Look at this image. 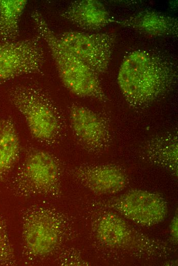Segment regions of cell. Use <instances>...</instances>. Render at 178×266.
Here are the masks:
<instances>
[{"label":"cell","mask_w":178,"mask_h":266,"mask_svg":"<svg viewBox=\"0 0 178 266\" xmlns=\"http://www.w3.org/2000/svg\"><path fill=\"white\" fill-rule=\"evenodd\" d=\"M175 69L166 59L145 50L130 53L123 59L117 81L126 101L141 108L167 93L176 80Z\"/></svg>","instance_id":"6da1fadb"},{"label":"cell","mask_w":178,"mask_h":266,"mask_svg":"<svg viewBox=\"0 0 178 266\" xmlns=\"http://www.w3.org/2000/svg\"><path fill=\"white\" fill-rule=\"evenodd\" d=\"M3 122V119H2L0 118V132L1 131V129H2V128Z\"/></svg>","instance_id":"d6986e66"},{"label":"cell","mask_w":178,"mask_h":266,"mask_svg":"<svg viewBox=\"0 0 178 266\" xmlns=\"http://www.w3.org/2000/svg\"><path fill=\"white\" fill-rule=\"evenodd\" d=\"M110 206L124 217L144 226L162 222L168 213L167 204L163 197L141 189L125 192L112 200Z\"/></svg>","instance_id":"ba28073f"},{"label":"cell","mask_w":178,"mask_h":266,"mask_svg":"<svg viewBox=\"0 0 178 266\" xmlns=\"http://www.w3.org/2000/svg\"><path fill=\"white\" fill-rule=\"evenodd\" d=\"M69 120L75 138L86 149L98 151L107 145L108 128L102 118L94 111L74 104L70 108Z\"/></svg>","instance_id":"9c48e42d"},{"label":"cell","mask_w":178,"mask_h":266,"mask_svg":"<svg viewBox=\"0 0 178 266\" xmlns=\"http://www.w3.org/2000/svg\"><path fill=\"white\" fill-rule=\"evenodd\" d=\"M40 37L0 42V83L40 72L44 53Z\"/></svg>","instance_id":"8992f818"},{"label":"cell","mask_w":178,"mask_h":266,"mask_svg":"<svg viewBox=\"0 0 178 266\" xmlns=\"http://www.w3.org/2000/svg\"><path fill=\"white\" fill-rule=\"evenodd\" d=\"M61 44L96 74L108 68L115 42V34L68 31L57 35Z\"/></svg>","instance_id":"52a82bcc"},{"label":"cell","mask_w":178,"mask_h":266,"mask_svg":"<svg viewBox=\"0 0 178 266\" xmlns=\"http://www.w3.org/2000/svg\"><path fill=\"white\" fill-rule=\"evenodd\" d=\"M15 255L5 223L0 217V265L14 264Z\"/></svg>","instance_id":"e0dca14e"},{"label":"cell","mask_w":178,"mask_h":266,"mask_svg":"<svg viewBox=\"0 0 178 266\" xmlns=\"http://www.w3.org/2000/svg\"><path fill=\"white\" fill-rule=\"evenodd\" d=\"M38 36L47 43L65 87L81 97L106 100L97 74L68 50L37 10L31 13Z\"/></svg>","instance_id":"3957f363"},{"label":"cell","mask_w":178,"mask_h":266,"mask_svg":"<svg viewBox=\"0 0 178 266\" xmlns=\"http://www.w3.org/2000/svg\"><path fill=\"white\" fill-rule=\"evenodd\" d=\"M8 97L23 116L33 138L47 145L59 141L64 130L63 119L44 88L34 83L20 84L10 89Z\"/></svg>","instance_id":"7a4b0ae2"},{"label":"cell","mask_w":178,"mask_h":266,"mask_svg":"<svg viewBox=\"0 0 178 266\" xmlns=\"http://www.w3.org/2000/svg\"><path fill=\"white\" fill-rule=\"evenodd\" d=\"M61 15L78 27L87 30L98 29L112 21L103 4L94 0L73 2Z\"/></svg>","instance_id":"8fae6325"},{"label":"cell","mask_w":178,"mask_h":266,"mask_svg":"<svg viewBox=\"0 0 178 266\" xmlns=\"http://www.w3.org/2000/svg\"><path fill=\"white\" fill-rule=\"evenodd\" d=\"M120 23L143 33L155 36L175 34L177 31L176 19L149 11L137 14Z\"/></svg>","instance_id":"5bb4252c"},{"label":"cell","mask_w":178,"mask_h":266,"mask_svg":"<svg viewBox=\"0 0 178 266\" xmlns=\"http://www.w3.org/2000/svg\"><path fill=\"white\" fill-rule=\"evenodd\" d=\"M20 153V142L13 120L3 119L0 132V182L8 176Z\"/></svg>","instance_id":"4fadbf2b"},{"label":"cell","mask_w":178,"mask_h":266,"mask_svg":"<svg viewBox=\"0 0 178 266\" xmlns=\"http://www.w3.org/2000/svg\"><path fill=\"white\" fill-rule=\"evenodd\" d=\"M60 164L51 153L32 149L26 154L15 175L12 189L20 197L54 196L60 188Z\"/></svg>","instance_id":"277c9868"},{"label":"cell","mask_w":178,"mask_h":266,"mask_svg":"<svg viewBox=\"0 0 178 266\" xmlns=\"http://www.w3.org/2000/svg\"><path fill=\"white\" fill-rule=\"evenodd\" d=\"M148 141L146 149L150 158L177 174V134L168 132L156 136Z\"/></svg>","instance_id":"9a60e30c"},{"label":"cell","mask_w":178,"mask_h":266,"mask_svg":"<svg viewBox=\"0 0 178 266\" xmlns=\"http://www.w3.org/2000/svg\"><path fill=\"white\" fill-rule=\"evenodd\" d=\"M21 231L27 252L33 257H43L58 247L62 239V224L52 209L35 207L25 214Z\"/></svg>","instance_id":"5b68a950"},{"label":"cell","mask_w":178,"mask_h":266,"mask_svg":"<svg viewBox=\"0 0 178 266\" xmlns=\"http://www.w3.org/2000/svg\"><path fill=\"white\" fill-rule=\"evenodd\" d=\"M96 231L101 242L114 248L127 246L134 237L130 227L114 213H109L102 216L98 222Z\"/></svg>","instance_id":"7c38bea8"},{"label":"cell","mask_w":178,"mask_h":266,"mask_svg":"<svg viewBox=\"0 0 178 266\" xmlns=\"http://www.w3.org/2000/svg\"><path fill=\"white\" fill-rule=\"evenodd\" d=\"M72 175L86 188L98 194L119 193L128 182L124 171L110 164L81 165L72 170Z\"/></svg>","instance_id":"30bf717a"},{"label":"cell","mask_w":178,"mask_h":266,"mask_svg":"<svg viewBox=\"0 0 178 266\" xmlns=\"http://www.w3.org/2000/svg\"><path fill=\"white\" fill-rule=\"evenodd\" d=\"M27 2L26 0H0V42L17 40L20 18Z\"/></svg>","instance_id":"2e32d148"},{"label":"cell","mask_w":178,"mask_h":266,"mask_svg":"<svg viewBox=\"0 0 178 266\" xmlns=\"http://www.w3.org/2000/svg\"><path fill=\"white\" fill-rule=\"evenodd\" d=\"M170 234L172 238L175 240H177V231H178V224H177V215L175 214L173 217L170 226Z\"/></svg>","instance_id":"ac0fdd59"}]
</instances>
